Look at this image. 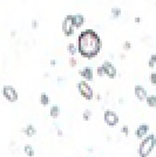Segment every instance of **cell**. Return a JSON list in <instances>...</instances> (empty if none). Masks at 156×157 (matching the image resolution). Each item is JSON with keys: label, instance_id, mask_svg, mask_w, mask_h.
I'll return each mask as SVG.
<instances>
[{"label": "cell", "instance_id": "obj_12", "mask_svg": "<svg viewBox=\"0 0 156 157\" xmlns=\"http://www.w3.org/2000/svg\"><path fill=\"white\" fill-rule=\"evenodd\" d=\"M146 102H147V105H149L150 108L156 109V95H148L147 98H146Z\"/></svg>", "mask_w": 156, "mask_h": 157}, {"label": "cell", "instance_id": "obj_17", "mask_svg": "<svg viewBox=\"0 0 156 157\" xmlns=\"http://www.w3.org/2000/svg\"><path fill=\"white\" fill-rule=\"evenodd\" d=\"M24 151H25V154H27V156L28 157H33L34 156V154H35V152H34V149H33L31 145H28V144L24 147Z\"/></svg>", "mask_w": 156, "mask_h": 157}, {"label": "cell", "instance_id": "obj_2", "mask_svg": "<svg viewBox=\"0 0 156 157\" xmlns=\"http://www.w3.org/2000/svg\"><path fill=\"white\" fill-rule=\"evenodd\" d=\"M156 147V137L154 134L147 135L144 138H142V142L138 147V156L140 157H148L151 154V151Z\"/></svg>", "mask_w": 156, "mask_h": 157}, {"label": "cell", "instance_id": "obj_19", "mask_svg": "<svg viewBox=\"0 0 156 157\" xmlns=\"http://www.w3.org/2000/svg\"><path fill=\"white\" fill-rule=\"evenodd\" d=\"M155 65H156V54H153V55H150L149 61H148V66H149V68H154Z\"/></svg>", "mask_w": 156, "mask_h": 157}, {"label": "cell", "instance_id": "obj_5", "mask_svg": "<svg viewBox=\"0 0 156 157\" xmlns=\"http://www.w3.org/2000/svg\"><path fill=\"white\" fill-rule=\"evenodd\" d=\"M2 95H4V98H6L8 102H17L18 101V93L15 90V88H14L13 86H10V85H6L4 86V88H2Z\"/></svg>", "mask_w": 156, "mask_h": 157}, {"label": "cell", "instance_id": "obj_14", "mask_svg": "<svg viewBox=\"0 0 156 157\" xmlns=\"http://www.w3.org/2000/svg\"><path fill=\"white\" fill-rule=\"evenodd\" d=\"M49 114H51V117L52 118H58L59 117V114H60V109H59V105H54L49 110Z\"/></svg>", "mask_w": 156, "mask_h": 157}, {"label": "cell", "instance_id": "obj_24", "mask_svg": "<svg viewBox=\"0 0 156 157\" xmlns=\"http://www.w3.org/2000/svg\"><path fill=\"white\" fill-rule=\"evenodd\" d=\"M76 63H78V62H76L75 58H74V56H72L71 59H69V66H71V67H75Z\"/></svg>", "mask_w": 156, "mask_h": 157}, {"label": "cell", "instance_id": "obj_1", "mask_svg": "<svg viewBox=\"0 0 156 157\" xmlns=\"http://www.w3.org/2000/svg\"><path fill=\"white\" fill-rule=\"evenodd\" d=\"M102 47L101 38L94 29H85L78 38V53L86 59L98 56Z\"/></svg>", "mask_w": 156, "mask_h": 157}, {"label": "cell", "instance_id": "obj_20", "mask_svg": "<svg viewBox=\"0 0 156 157\" xmlns=\"http://www.w3.org/2000/svg\"><path fill=\"white\" fill-rule=\"evenodd\" d=\"M92 116V111L89 109H87V110L84 111V120L85 121H89V118Z\"/></svg>", "mask_w": 156, "mask_h": 157}, {"label": "cell", "instance_id": "obj_6", "mask_svg": "<svg viewBox=\"0 0 156 157\" xmlns=\"http://www.w3.org/2000/svg\"><path fill=\"white\" fill-rule=\"evenodd\" d=\"M103 120L106 122V124L108 127H115V125L119 123V116L115 111H111V110H106L103 114Z\"/></svg>", "mask_w": 156, "mask_h": 157}, {"label": "cell", "instance_id": "obj_16", "mask_svg": "<svg viewBox=\"0 0 156 157\" xmlns=\"http://www.w3.org/2000/svg\"><path fill=\"white\" fill-rule=\"evenodd\" d=\"M40 103L42 105H47L49 103V98H48V95H47L46 93H42V94L40 95Z\"/></svg>", "mask_w": 156, "mask_h": 157}, {"label": "cell", "instance_id": "obj_25", "mask_svg": "<svg viewBox=\"0 0 156 157\" xmlns=\"http://www.w3.org/2000/svg\"><path fill=\"white\" fill-rule=\"evenodd\" d=\"M38 27H39V22H38V20L33 19L32 20V28H33V29H37Z\"/></svg>", "mask_w": 156, "mask_h": 157}, {"label": "cell", "instance_id": "obj_11", "mask_svg": "<svg viewBox=\"0 0 156 157\" xmlns=\"http://www.w3.org/2000/svg\"><path fill=\"white\" fill-rule=\"evenodd\" d=\"M72 19H73V24L75 28H81L85 24V17L82 14H72Z\"/></svg>", "mask_w": 156, "mask_h": 157}, {"label": "cell", "instance_id": "obj_9", "mask_svg": "<svg viewBox=\"0 0 156 157\" xmlns=\"http://www.w3.org/2000/svg\"><path fill=\"white\" fill-rule=\"evenodd\" d=\"M148 131H149V125L147 124V123H142L141 125H138L136 131H135L136 138H138V140L144 138L147 135H148Z\"/></svg>", "mask_w": 156, "mask_h": 157}, {"label": "cell", "instance_id": "obj_21", "mask_svg": "<svg viewBox=\"0 0 156 157\" xmlns=\"http://www.w3.org/2000/svg\"><path fill=\"white\" fill-rule=\"evenodd\" d=\"M96 73H98L99 76H103V75H106V73H104L103 66H99L98 69H96Z\"/></svg>", "mask_w": 156, "mask_h": 157}, {"label": "cell", "instance_id": "obj_26", "mask_svg": "<svg viewBox=\"0 0 156 157\" xmlns=\"http://www.w3.org/2000/svg\"><path fill=\"white\" fill-rule=\"evenodd\" d=\"M121 130H122V132H123L126 136H128V127H127V125H124Z\"/></svg>", "mask_w": 156, "mask_h": 157}, {"label": "cell", "instance_id": "obj_28", "mask_svg": "<svg viewBox=\"0 0 156 157\" xmlns=\"http://www.w3.org/2000/svg\"><path fill=\"white\" fill-rule=\"evenodd\" d=\"M51 65H52V66L57 65V60H52V61H51Z\"/></svg>", "mask_w": 156, "mask_h": 157}, {"label": "cell", "instance_id": "obj_23", "mask_svg": "<svg viewBox=\"0 0 156 157\" xmlns=\"http://www.w3.org/2000/svg\"><path fill=\"white\" fill-rule=\"evenodd\" d=\"M150 82H151V85H156V73L150 74Z\"/></svg>", "mask_w": 156, "mask_h": 157}, {"label": "cell", "instance_id": "obj_18", "mask_svg": "<svg viewBox=\"0 0 156 157\" xmlns=\"http://www.w3.org/2000/svg\"><path fill=\"white\" fill-rule=\"evenodd\" d=\"M121 8H119V7H114V8H111V17L114 18V19H117L120 15H121Z\"/></svg>", "mask_w": 156, "mask_h": 157}, {"label": "cell", "instance_id": "obj_7", "mask_svg": "<svg viewBox=\"0 0 156 157\" xmlns=\"http://www.w3.org/2000/svg\"><path fill=\"white\" fill-rule=\"evenodd\" d=\"M104 68V73H106V75L108 76L109 78H115L117 75V71L116 68H115V66L113 65L111 62L109 61H104L103 63H102Z\"/></svg>", "mask_w": 156, "mask_h": 157}, {"label": "cell", "instance_id": "obj_3", "mask_svg": "<svg viewBox=\"0 0 156 157\" xmlns=\"http://www.w3.org/2000/svg\"><path fill=\"white\" fill-rule=\"evenodd\" d=\"M61 28H62V33L65 34L66 38H71L72 35L74 34V31L76 29L74 24H73V19H72V14L66 15L65 19L62 20L61 24Z\"/></svg>", "mask_w": 156, "mask_h": 157}, {"label": "cell", "instance_id": "obj_27", "mask_svg": "<svg viewBox=\"0 0 156 157\" xmlns=\"http://www.w3.org/2000/svg\"><path fill=\"white\" fill-rule=\"evenodd\" d=\"M134 21H135L136 24H140V22H141V18H140V17H136V18H135V20H134Z\"/></svg>", "mask_w": 156, "mask_h": 157}, {"label": "cell", "instance_id": "obj_10", "mask_svg": "<svg viewBox=\"0 0 156 157\" xmlns=\"http://www.w3.org/2000/svg\"><path fill=\"white\" fill-rule=\"evenodd\" d=\"M80 76L81 78H84V80H86L87 82H89V81H93V69H92V67H85L84 69H81L80 72Z\"/></svg>", "mask_w": 156, "mask_h": 157}, {"label": "cell", "instance_id": "obj_15", "mask_svg": "<svg viewBox=\"0 0 156 157\" xmlns=\"http://www.w3.org/2000/svg\"><path fill=\"white\" fill-rule=\"evenodd\" d=\"M67 52L71 54L72 56H74L76 53H78V46H75L74 44H68L67 45Z\"/></svg>", "mask_w": 156, "mask_h": 157}, {"label": "cell", "instance_id": "obj_13", "mask_svg": "<svg viewBox=\"0 0 156 157\" xmlns=\"http://www.w3.org/2000/svg\"><path fill=\"white\" fill-rule=\"evenodd\" d=\"M22 131L26 134V136H28V137H32L33 135L35 134V128H34V125L32 124H28L27 125V128L26 129H22Z\"/></svg>", "mask_w": 156, "mask_h": 157}, {"label": "cell", "instance_id": "obj_22", "mask_svg": "<svg viewBox=\"0 0 156 157\" xmlns=\"http://www.w3.org/2000/svg\"><path fill=\"white\" fill-rule=\"evenodd\" d=\"M123 49L124 51H129V49H131V42H130V41H124Z\"/></svg>", "mask_w": 156, "mask_h": 157}, {"label": "cell", "instance_id": "obj_29", "mask_svg": "<svg viewBox=\"0 0 156 157\" xmlns=\"http://www.w3.org/2000/svg\"><path fill=\"white\" fill-rule=\"evenodd\" d=\"M58 136L59 137H62V131L61 130H58Z\"/></svg>", "mask_w": 156, "mask_h": 157}, {"label": "cell", "instance_id": "obj_4", "mask_svg": "<svg viewBox=\"0 0 156 157\" xmlns=\"http://www.w3.org/2000/svg\"><path fill=\"white\" fill-rule=\"evenodd\" d=\"M78 89L82 98H85L86 100H88V101L93 100V98H94V92H93L92 87L88 85V82H87L86 80H82V81L79 82Z\"/></svg>", "mask_w": 156, "mask_h": 157}, {"label": "cell", "instance_id": "obj_8", "mask_svg": "<svg viewBox=\"0 0 156 157\" xmlns=\"http://www.w3.org/2000/svg\"><path fill=\"white\" fill-rule=\"evenodd\" d=\"M134 93H135V96H136V98L140 101V102L146 101V98H147V96H148L147 90H146V89H144V87L141 86V85L135 86V88H134Z\"/></svg>", "mask_w": 156, "mask_h": 157}]
</instances>
